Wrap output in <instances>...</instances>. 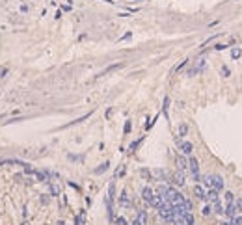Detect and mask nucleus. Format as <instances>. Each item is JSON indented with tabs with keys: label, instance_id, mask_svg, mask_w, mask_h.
<instances>
[{
	"label": "nucleus",
	"instance_id": "f257e3e1",
	"mask_svg": "<svg viewBox=\"0 0 242 225\" xmlns=\"http://www.w3.org/2000/svg\"><path fill=\"white\" fill-rule=\"evenodd\" d=\"M188 169H190V173H192L194 180H201V177H199V162L194 158V156L188 158Z\"/></svg>",
	"mask_w": 242,
	"mask_h": 225
},
{
	"label": "nucleus",
	"instance_id": "f03ea898",
	"mask_svg": "<svg viewBox=\"0 0 242 225\" xmlns=\"http://www.w3.org/2000/svg\"><path fill=\"white\" fill-rule=\"evenodd\" d=\"M211 177H212V188L214 190H218V192L224 190V179H222L220 175H211Z\"/></svg>",
	"mask_w": 242,
	"mask_h": 225
},
{
	"label": "nucleus",
	"instance_id": "7ed1b4c3",
	"mask_svg": "<svg viewBox=\"0 0 242 225\" xmlns=\"http://www.w3.org/2000/svg\"><path fill=\"white\" fill-rule=\"evenodd\" d=\"M224 214H227L229 218H235V216H237V205H235V201H233V203H227V207L224 208Z\"/></svg>",
	"mask_w": 242,
	"mask_h": 225
},
{
	"label": "nucleus",
	"instance_id": "20e7f679",
	"mask_svg": "<svg viewBox=\"0 0 242 225\" xmlns=\"http://www.w3.org/2000/svg\"><path fill=\"white\" fill-rule=\"evenodd\" d=\"M142 197H144V201H145V203H149V205H151V201H153L155 193H153L151 188H144V190H142Z\"/></svg>",
	"mask_w": 242,
	"mask_h": 225
},
{
	"label": "nucleus",
	"instance_id": "39448f33",
	"mask_svg": "<svg viewBox=\"0 0 242 225\" xmlns=\"http://www.w3.org/2000/svg\"><path fill=\"white\" fill-rule=\"evenodd\" d=\"M220 199V195H218V190H214V188H211V190L207 192V201L209 203H214V201Z\"/></svg>",
	"mask_w": 242,
	"mask_h": 225
},
{
	"label": "nucleus",
	"instance_id": "423d86ee",
	"mask_svg": "<svg viewBox=\"0 0 242 225\" xmlns=\"http://www.w3.org/2000/svg\"><path fill=\"white\" fill-rule=\"evenodd\" d=\"M194 193H196V197H199V199L207 201V192H205L201 186H196V188H194Z\"/></svg>",
	"mask_w": 242,
	"mask_h": 225
},
{
	"label": "nucleus",
	"instance_id": "0eeeda50",
	"mask_svg": "<svg viewBox=\"0 0 242 225\" xmlns=\"http://www.w3.org/2000/svg\"><path fill=\"white\" fill-rule=\"evenodd\" d=\"M177 164H179L181 171H186V169H188V160L182 158V156H177Z\"/></svg>",
	"mask_w": 242,
	"mask_h": 225
},
{
	"label": "nucleus",
	"instance_id": "6e6552de",
	"mask_svg": "<svg viewBox=\"0 0 242 225\" xmlns=\"http://www.w3.org/2000/svg\"><path fill=\"white\" fill-rule=\"evenodd\" d=\"M211 207H212V210L216 212V214H224V207H222L220 199H218V201H214V203L211 205Z\"/></svg>",
	"mask_w": 242,
	"mask_h": 225
},
{
	"label": "nucleus",
	"instance_id": "1a4fd4ad",
	"mask_svg": "<svg viewBox=\"0 0 242 225\" xmlns=\"http://www.w3.org/2000/svg\"><path fill=\"white\" fill-rule=\"evenodd\" d=\"M192 143H188V141H184V143H181V151L184 153V155H192Z\"/></svg>",
	"mask_w": 242,
	"mask_h": 225
},
{
	"label": "nucleus",
	"instance_id": "9d476101",
	"mask_svg": "<svg viewBox=\"0 0 242 225\" xmlns=\"http://www.w3.org/2000/svg\"><path fill=\"white\" fill-rule=\"evenodd\" d=\"M172 180H173L175 184H179V186H182V184H184V179H182V173H175Z\"/></svg>",
	"mask_w": 242,
	"mask_h": 225
},
{
	"label": "nucleus",
	"instance_id": "9b49d317",
	"mask_svg": "<svg viewBox=\"0 0 242 225\" xmlns=\"http://www.w3.org/2000/svg\"><path fill=\"white\" fill-rule=\"evenodd\" d=\"M186 134H188V125H186V123H181V125H179V136L184 138Z\"/></svg>",
	"mask_w": 242,
	"mask_h": 225
},
{
	"label": "nucleus",
	"instance_id": "f8f14e48",
	"mask_svg": "<svg viewBox=\"0 0 242 225\" xmlns=\"http://www.w3.org/2000/svg\"><path fill=\"white\" fill-rule=\"evenodd\" d=\"M240 56H242V50L239 49V47H235V49H231V58H233V60H239Z\"/></svg>",
	"mask_w": 242,
	"mask_h": 225
},
{
	"label": "nucleus",
	"instance_id": "ddd939ff",
	"mask_svg": "<svg viewBox=\"0 0 242 225\" xmlns=\"http://www.w3.org/2000/svg\"><path fill=\"white\" fill-rule=\"evenodd\" d=\"M119 203L123 205V207H129V203H130V201H129V195H127V192H123V193H121V197H119Z\"/></svg>",
	"mask_w": 242,
	"mask_h": 225
},
{
	"label": "nucleus",
	"instance_id": "4468645a",
	"mask_svg": "<svg viewBox=\"0 0 242 225\" xmlns=\"http://www.w3.org/2000/svg\"><path fill=\"white\" fill-rule=\"evenodd\" d=\"M138 222H140L142 225H145V222H147V214H145L144 210H142L140 214H138Z\"/></svg>",
	"mask_w": 242,
	"mask_h": 225
},
{
	"label": "nucleus",
	"instance_id": "2eb2a0df",
	"mask_svg": "<svg viewBox=\"0 0 242 225\" xmlns=\"http://www.w3.org/2000/svg\"><path fill=\"white\" fill-rule=\"evenodd\" d=\"M119 67H123V64H117V65H110L108 69H104L101 74H106V73H110V71H116V69H119Z\"/></svg>",
	"mask_w": 242,
	"mask_h": 225
},
{
	"label": "nucleus",
	"instance_id": "dca6fc26",
	"mask_svg": "<svg viewBox=\"0 0 242 225\" xmlns=\"http://www.w3.org/2000/svg\"><path fill=\"white\" fill-rule=\"evenodd\" d=\"M235 201V195H233V192H225V203H233Z\"/></svg>",
	"mask_w": 242,
	"mask_h": 225
},
{
	"label": "nucleus",
	"instance_id": "f3484780",
	"mask_svg": "<svg viewBox=\"0 0 242 225\" xmlns=\"http://www.w3.org/2000/svg\"><path fill=\"white\" fill-rule=\"evenodd\" d=\"M205 182V186H209V188H212V177L209 175V177H203V179H201Z\"/></svg>",
	"mask_w": 242,
	"mask_h": 225
},
{
	"label": "nucleus",
	"instance_id": "a211bd4d",
	"mask_svg": "<svg viewBox=\"0 0 242 225\" xmlns=\"http://www.w3.org/2000/svg\"><path fill=\"white\" fill-rule=\"evenodd\" d=\"M201 212H203V216H209V214L212 212V207H211V205H205V207H203V210H201Z\"/></svg>",
	"mask_w": 242,
	"mask_h": 225
},
{
	"label": "nucleus",
	"instance_id": "6ab92c4d",
	"mask_svg": "<svg viewBox=\"0 0 242 225\" xmlns=\"http://www.w3.org/2000/svg\"><path fill=\"white\" fill-rule=\"evenodd\" d=\"M235 205H237V214H242V199H237Z\"/></svg>",
	"mask_w": 242,
	"mask_h": 225
},
{
	"label": "nucleus",
	"instance_id": "aec40b11",
	"mask_svg": "<svg viewBox=\"0 0 242 225\" xmlns=\"http://www.w3.org/2000/svg\"><path fill=\"white\" fill-rule=\"evenodd\" d=\"M106 169H108V162H106V164H102V166H101V168H97V169H95V173H97V175H99V173H102V171H106Z\"/></svg>",
	"mask_w": 242,
	"mask_h": 225
},
{
	"label": "nucleus",
	"instance_id": "412c9836",
	"mask_svg": "<svg viewBox=\"0 0 242 225\" xmlns=\"http://www.w3.org/2000/svg\"><path fill=\"white\" fill-rule=\"evenodd\" d=\"M222 74H224L225 78H227V76H231V71H229V67H225V65L222 67Z\"/></svg>",
	"mask_w": 242,
	"mask_h": 225
},
{
	"label": "nucleus",
	"instance_id": "4be33fe9",
	"mask_svg": "<svg viewBox=\"0 0 242 225\" xmlns=\"http://www.w3.org/2000/svg\"><path fill=\"white\" fill-rule=\"evenodd\" d=\"M75 223H77V225H84V214L77 216V220H75Z\"/></svg>",
	"mask_w": 242,
	"mask_h": 225
},
{
	"label": "nucleus",
	"instance_id": "5701e85b",
	"mask_svg": "<svg viewBox=\"0 0 242 225\" xmlns=\"http://www.w3.org/2000/svg\"><path fill=\"white\" fill-rule=\"evenodd\" d=\"M116 225H127V220L125 218H117L116 220Z\"/></svg>",
	"mask_w": 242,
	"mask_h": 225
},
{
	"label": "nucleus",
	"instance_id": "b1692460",
	"mask_svg": "<svg viewBox=\"0 0 242 225\" xmlns=\"http://www.w3.org/2000/svg\"><path fill=\"white\" fill-rule=\"evenodd\" d=\"M168 106H169V99L166 97V99H164V114L168 112Z\"/></svg>",
	"mask_w": 242,
	"mask_h": 225
},
{
	"label": "nucleus",
	"instance_id": "393cba45",
	"mask_svg": "<svg viewBox=\"0 0 242 225\" xmlns=\"http://www.w3.org/2000/svg\"><path fill=\"white\" fill-rule=\"evenodd\" d=\"M140 141H142V140H136V141H134V143H132V145H130V151H134V149H136V147H138V145H140Z\"/></svg>",
	"mask_w": 242,
	"mask_h": 225
},
{
	"label": "nucleus",
	"instance_id": "a878e982",
	"mask_svg": "<svg viewBox=\"0 0 242 225\" xmlns=\"http://www.w3.org/2000/svg\"><path fill=\"white\" fill-rule=\"evenodd\" d=\"M130 127H132V125H130V121H127V123H125V134L130 132Z\"/></svg>",
	"mask_w": 242,
	"mask_h": 225
},
{
	"label": "nucleus",
	"instance_id": "bb28decb",
	"mask_svg": "<svg viewBox=\"0 0 242 225\" xmlns=\"http://www.w3.org/2000/svg\"><path fill=\"white\" fill-rule=\"evenodd\" d=\"M225 47H227V45H216V50H224Z\"/></svg>",
	"mask_w": 242,
	"mask_h": 225
},
{
	"label": "nucleus",
	"instance_id": "cd10ccee",
	"mask_svg": "<svg viewBox=\"0 0 242 225\" xmlns=\"http://www.w3.org/2000/svg\"><path fill=\"white\" fill-rule=\"evenodd\" d=\"M222 225H231V223H229V222H224V223H222Z\"/></svg>",
	"mask_w": 242,
	"mask_h": 225
},
{
	"label": "nucleus",
	"instance_id": "c85d7f7f",
	"mask_svg": "<svg viewBox=\"0 0 242 225\" xmlns=\"http://www.w3.org/2000/svg\"><path fill=\"white\" fill-rule=\"evenodd\" d=\"M58 225H65V223H63V222H58Z\"/></svg>",
	"mask_w": 242,
	"mask_h": 225
}]
</instances>
